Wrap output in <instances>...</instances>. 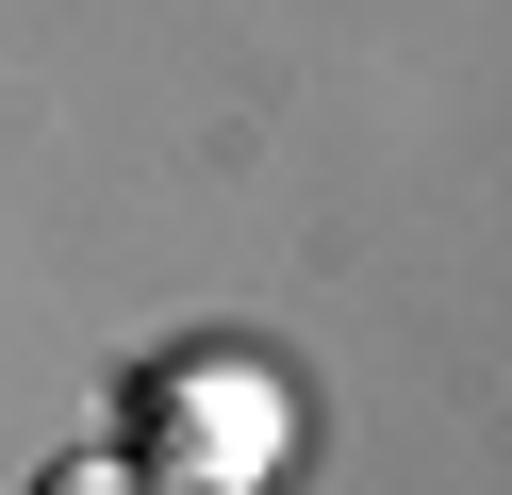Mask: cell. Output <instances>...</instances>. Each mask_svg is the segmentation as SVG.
<instances>
[{
	"label": "cell",
	"mask_w": 512,
	"mask_h": 495,
	"mask_svg": "<svg viewBox=\"0 0 512 495\" xmlns=\"http://www.w3.org/2000/svg\"><path fill=\"white\" fill-rule=\"evenodd\" d=\"M248 462H265V396H248V380H199V396L149 413V479H166V495H232Z\"/></svg>",
	"instance_id": "obj_1"
},
{
	"label": "cell",
	"mask_w": 512,
	"mask_h": 495,
	"mask_svg": "<svg viewBox=\"0 0 512 495\" xmlns=\"http://www.w3.org/2000/svg\"><path fill=\"white\" fill-rule=\"evenodd\" d=\"M34 495H166L149 462H67V479H34Z\"/></svg>",
	"instance_id": "obj_2"
}]
</instances>
